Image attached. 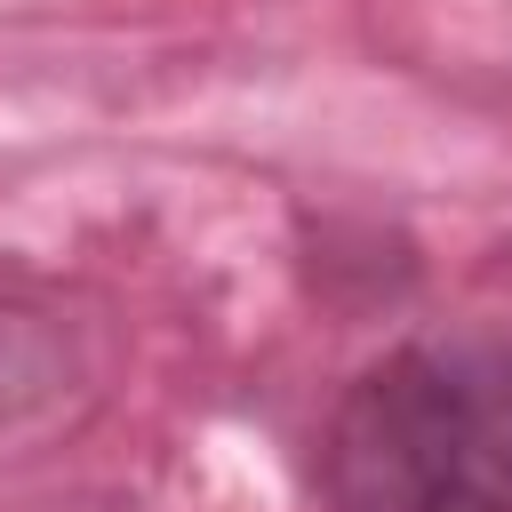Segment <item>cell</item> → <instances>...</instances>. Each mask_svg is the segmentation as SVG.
Wrapping results in <instances>:
<instances>
[{
  "instance_id": "obj_1",
  "label": "cell",
  "mask_w": 512,
  "mask_h": 512,
  "mask_svg": "<svg viewBox=\"0 0 512 512\" xmlns=\"http://www.w3.org/2000/svg\"><path fill=\"white\" fill-rule=\"evenodd\" d=\"M336 512H512V344L384 352L328 424Z\"/></svg>"
}]
</instances>
